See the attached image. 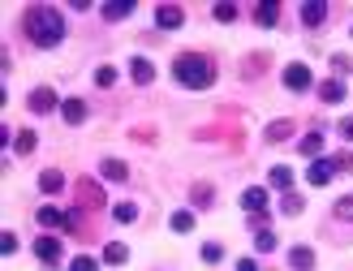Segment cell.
<instances>
[{
	"mask_svg": "<svg viewBox=\"0 0 353 271\" xmlns=\"http://www.w3.org/2000/svg\"><path fill=\"white\" fill-rule=\"evenodd\" d=\"M172 78L185 90H207V86H216V61L207 52H181L172 61Z\"/></svg>",
	"mask_w": 353,
	"mask_h": 271,
	"instance_id": "obj_2",
	"label": "cell"
},
{
	"mask_svg": "<svg viewBox=\"0 0 353 271\" xmlns=\"http://www.w3.org/2000/svg\"><path fill=\"white\" fill-rule=\"evenodd\" d=\"M190 203H194V207H199V211H207V207H216V190H211V185H207V181H199V185H194V190H190Z\"/></svg>",
	"mask_w": 353,
	"mask_h": 271,
	"instance_id": "obj_24",
	"label": "cell"
},
{
	"mask_svg": "<svg viewBox=\"0 0 353 271\" xmlns=\"http://www.w3.org/2000/svg\"><path fill=\"white\" fill-rule=\"evenodd\" d=\"M34 224H39L43 232H52V228H65V211H61V207H52V203H43L39 211H34Z\"/></svg>",
	"mask_w": 353,
	"mask_h": 271,
	"instance_id": "obj_14",
	"label": "cell"
},
{
	"mask_svg": "<svg viewBox=\"0 0 353 271\" xmlns=\"http://www.w3.org/2000/svg\"><path fill=\"white\" fill-rule=\"evenodd\" d=\"M336 159V172H353V151H341V155H332Z\"/></svg>",
	"mask_w": 353,
	"mask_h": 271,
	"instance_id": "obj_36",
	"label": "cell"
},
{
	"mask_svg": "<svg viewBox=\"0 0 353 271\" xmlns=\"http://www.w3.org/2000/svg\"><path fill=\"white\" fill-rule=\"evenodd\" d=\"M194 224H199V220H194V211H190V207H181V211H172V215H168V228H172V232H194Z\"/></svg>",
	"mask_w": 353,
	"mask_h": 271,
	"instance_id": "obj_25",
	"label": "cell"
},
{
	"mask_svg": "<svg viewBox=\"0 0 353 271\" xmlns=\"http://www.w3.org/2000/svg\"><path fill=\"white\" fill-rule=\"evenodd\" d=\"M237 271H259V263H254V259H241V263H237Z\"/></svg>",
	"mask_w": 353,
	"mask_h": 271,
	"instance_id": "obj_39",
	"label": "cell"
},
{
	"mask_svg": "<svg viewBox=\"0 0 353 271\" xmlns=\"http://www.w3.org/2000/svg\"><path fill=\"white\" fill-rule=\"evenodd\" d=\"M211 17H216V22H233V17H237V5H216V9H211Z\"/></svg>",
	"mask_w": 353,
	"mask_h": 271,
	"instance_id": "obj_35",
	"label": "cell"
},
{
	"mask_svg": "<svg viewBox=\"0 0 353 271\" xmlns=\"http://www.w3.org/2000/svg\"><path fill=\"white\" fill-rule=\"evenodd\" d=\"M297 134V125L289 121V117H280V121H268V130H263V142L268 147H280V142H289Z\"/></svg>",
	"mask_w": 353,
	"mask_h": 271,
	"instance_id": "obj_7",
	"label": "cell"
},
{
	"mask_svg": "<svg viewBox=\"0 0 353 271\" xmlns=\"http://www.w3.org/2000/svg\"><path fill=\"white\" fill-rule=\"evenodd\" d=\"M95 86H117V65H99L95 69Z\"/></svg>",
	"mask_w": 353,
	"mask_h": 271,
	"instance_id": "obj_33",
	"label": "cell"
},
{
	"mask_svg": "<svg viewBox=\"0 0 353 271\" xmlns=\"http://www.w3.org/2000/svg\"><path fill=\"white\" fill-rule=\"evenodd\" d=\"M61 117H65V125H82L86 117H91V103H86L82 95H74V99L61 103Z\"/></svg>",
	"mask_w": 353,
	"mask_h": 271,
	"instance_id": "obj_13",
	"label": "cell"
},
{
	"mask_svg": "<svg viewBox=\"0 0 353 271\" xmlns=\"http://www.w3.org/2000/svg\"><path fill=\"white\" fill-rule=\"evenodd\" d=\"M134 138L138 142H155V130H147V125H143V130H134Z\"/></svg>",
	"mask_w": 353,
	"mask_h": 271,
	"instance_id": "obj_38",
	"label": "cell"
},
{
	"mask_svg": "<svg viewBox=\"0 0 353 271\" xmlns=\"http://www.w3.org/2000/svg\"><path fill=\"white\" fill-rule=\"evenodd\" d=\"M289 271H314V250L310 245H293L289 250Z\"/></svg>",
	"mask_w": 353,
	"mask_h": 271,
	"instance_id": "obj_19",
	"label": "cell"
},
{
	"mask_svg": "<svg viewBox=\"0 0 353 271\" xmlns=\"http://www.w3.org/2000/svg\"><path fill=\"white\" fill-rule=\"evenodd\" d=\"M0 254H5V259H13V254H17V232H13V228L0 232Z\"/></svg>",
	"mask_w": 353,
	"mask_h": 271,
	"instance_id": "obj_32",
	"label": "cell"
},
{
	"mask_svg": "<svg viewBox=\"0 0 353 271\" xmlns=\"http://www.w3.org/2000/svg\"><path fill=\"white\" fill-rule=\"evenodd\" d=\"M276 207H280V215H285V220H293V215H302V207H306V198L289 190V194H280V203H276Z\"/></svg>",
	"mask_w": 353,
	"mask_h": 271,
	"instance_id": "obj_23",
	"label": "cell"
},
{
	"mask_svg": "<svg viewBox=\"0 0 353 271\" xmlns=\"http://www.w3.org/2000/svg\"><path fill=\"white\" fill-rule=\"evenodd\" d=\"M336 134H341L345 142H353V117H341V121H336Z\"/></svg>",
	"mask_w": 353,
	"mask_h": 271,
	"instance_id": "obj_37",
	"label": "cell"
},
{
	"mask_svg": "<svg viewBox=\"0 0 353 271\" xmlns=\"http://www.w3.org/2000/svg\"><path fill=\"white\" fill-rule=\"evenodd\" d=\"M34 259H39L43 267H57L61 263V237H52V232L34 237Z\"/></svg>",
	"mask_w": 353,
	"mask_h": 271,
	"instance_id": "obj_6",
	"label": "cell"
},
{
	"mask_svg": "<svg viewBox=\"0 0 353 271\" xmlns=\"http://www.w3.org/2000/svg\"><path fill=\"white\" fill-rule=\"evenodd\" d=\"M155 26L160 30H181L185 26V9L181 5H155Z\"/></svg>",
	"mask_w": 353,
	"mask_h": 271,
	"instance_id": "obj_8",
	"label": "cell"
},
{
	"mask_svg": "<svg viewBox=\"0 0 353 271\" xmlns=\"http://www.w3.org/2000/svg\"><path fill=\"white\" fill-rule=\"evenodd\" d=\"M241 211H250V215H263V211H268V185L241 190Z\"/></svg>",
	"mask_w": 353,
	"mask_h": 271,
	"instance_id": "obj_12",
	"label": "cell"
},
{
	"mask_svg": "<svg viewBox=\"0 0 353 271\" xmlns=\"http://www.w3.org/2000/svg\"><path fill=\"white\" fill-rule=\"evenodd\" d=\"M69 271H99V259H91V254H78L74 263H69Z\"/></svg>",
	"mask_w": 353,
	"mask_h": 271,
	"instance_id": "obj_34",
	"label": "cell"
},
{
	"mask_svg": "<svg viewBox=\"0 0 353 271\" xmlns=\"http://www.w3.org/2000/svg\"><path fill=\"white\" fill-rule=\"evenodd\" d=\"M332 177H336V159L332 155H319V159H310V168H306V181L310 185H332Z\"/></svg>",
	"mask_w": 353,
	"mask_h": 271,
	"instance_id": "obj_5",
	"label": "cell"
},
{
	"mask_svg": "<svg viewBox=\"0 0 353 271\" xmlns=\"http://www.w3.org/2000/svg\"><path fill=\"white\" fill-rule=\"evenodd\" d=\"M332 74H336L341 82L353 74V57H349V52H332Z\"/></svg>",
	"mask_w": 353,
	"mask_h": 271,
	"instance_id": "obj_29",
	"label": "cell"
},
{
	"mask_svg": "<svg viewBox=\"0 0 353 271\" xmlns=\"http://www.w3.org/2000/svg\"><path fill=\"white\" fill-rule=\"evenodd\" d=\"M39 190H43V194H61V190H65V177H61L57 168H43V172H39Z\"/></svg>",
	"mask_w": 353,
	"mask_h": 271,
	"instance_id": "obj_26",
	"label": "cell"
},
{
	"mask_svg": "<svg viewBox=\"0 0 353 271\" xmlns=\"http://www.w3.org/2000/svg\"><path fill=\"white\" fill-rule=\"evenodd\" d=\"M268 185L280 190V194H289V190H293V168H289V164H276V168L268 172Z\"/></svg>",
	"mask_w": 353,
	"mask_h": 271,
	"instance_id": "obj_20",
	"label": "cell"
},
{
	"mask_svg": "<svg viewBox=\"0 0 353 271\" xmlns=\"http://www.w3.org/2000/svg\"><path fill=\"white\" fill-rule=\"evenodd\" d=\"M199 259H203V263H224V245H220V241H203Z\"/></svg>",
	"mask_w": 353,
	"mask_h": 271,
	"instance_id": "obj_31",
	"label": "cell"
},
{
	"mask_svg": "<svg viewBox=\"0 0 353 271\" xmlns=\"http://www.w3.org/2000/svg\"><path fill=\"white\" fill-rule=\"evenodd\" d=\"M34 147H39V134H34V130H17V138H13V151H17V155H30Z\"/></svg>",
	"mask_w": 353,
	"mask_h": 271,
	"instance_id": "obj_27",
	"label": "cell"
},
{
	"mask_svg": "<svg viewBox=\"0 0 353 271\" xmlns=\"http://www.w3.org/2000/svg\"><path fill=\"white\" fill-rule=\"evenodd\" d=\"M297 17H302L306 30H319V26L327 22V5H323V0H306V5L297 9Z\"/></svg>",
	"mask_w": 353,
	"mask_h": 271,
	"instance_id": "obj_9",
	"label": "cell"
},
{
	"mask_svg": "<svg viewBox=\"0 0 353 271\" xmlns=\"http://www.w3.org/2000/svg\"><path fill=\"white\" fill-rule=\"evenodd\" d=\"M134 13V0H108V5H99V17L103 22H121V17Z\"/></svg>",
	"mask_w": 353,
	"mask_h": 271,
	"instance_id": "obj_18",
	"label": "cell"
},
{
	"mask_svg": "<svg viewBox=\"0 0 353 271\" xmlns=\"http://www.w3.org/2000/svg\"><path fill=\"white\" fill-rule=\"evenodd\" d=\"M323 138H327V134H323V125H319V130H310L306 138H297V151H302L306 159H319V151H323Z\"/></svg>",
	"mask_w": 353,
	"mask_h": 271,
	"instance_id": "obj_16",
	"label": "cell"
},
{
	"mask_svg": "<svg viewBox=\"0 0 353 271\" xmlns=\"http://www.w3.org/2000/svg\"><path fill=\"white\" fill-rule=\"evenodd\" d=\"M112 220L117 224H134L138 220V203H112Z\"/></svg>",
	"mask_w": 353,
	"mask_h": 271,
	"instance_id": "obj_30",
	"label": "cell"
},
{
	"mask_svg": "<svg viewBox=\"0 0 353 271\" xmlns=\"http://www.w3.org/2000/svg\"><path fill=\"white\" fill-rule=\"evenodd\" d=\"M332 215H336L341 224H353V194H341L336 203H332Z\"/></svg>",
	"mask_w": 353,
	"mask_h": 271,
	"instance_id": "obj_28",
	"label": "cell"
},
{
	"mask_svg": "<svg viewBox=\"0 0 353 271\" xmlns=\"http://www.w3.org/2000/svg\"><path fill=\"white\" fill-rule=\"evenodd\" d=\"M280 82H285V90H314V74H310V65H302V61H293V65H285V74H280Z\"/></svg>",
	"mask_w": 353,
	"mask_h": 271,
	"instance_id": "obj_4",
	"label": "cell"
},
{
	"mask_svg": "<svg viewBox=\"0 0 353 271\" xmlns=\"http://www.w3.org/2000/svg\"><path fill=\"white\" fill-rule=\"evenodd\" d=\"M130 78H134L138 86H151V82H155V65H151L147 57H130Z\"/></svg>",
	"mask_w": 353,
	"mask_h": 271,
	"instance_id": "obj_15",
	"label": "cell"
},
{
	"mask_svg": "<svg viewBox=\"0 0 353 271\" xmlns=\"http://www.w3.org/2000/svg\"><path fill=\"white\" fill-rule=\"evenodd\" d=\"M61 103H65V99H61V95H57L52 86H34L30 95H26V108H30L34 117H48V112H57Z\"/></svg>",
	"mask_w": 353,
	"mask_h": 271,
	"instance_id": "obj_3",
	"label": "cell"
},
{
	"mask_svg": "<svg viewBox=\"0 0 353 271\" xmlns=\"http://www.w3.org/2000/svg\"><path fill=\"white\" fill-rule=\"evenodd\" d=\"M314 90H319V99H323V103H341V99L349 95V90H345V82H341V78H323V82L314 86Z\"/></svg>",
	"mask_w": 353,
	"mask_h": 271,
	"instance_id": "obj_17",
	"label": "cell"
},
{
	"mask_svg": "<svg viewBox=\"0 0 353 271\" xmlns=\"http://www.w3.org/2000/svg\"><path fill=\"white\" fill-rule=\"evenodd\" d=\"M99 181H117V185H125V181H130V164H125V159H99Z\"/></svg>",
	"mask_w": 353,
	"mask_h": 271,
	"instance_id": "obj_11",
	"label": "cell"
},
{
	"mask_svg": "<svg viewBox=\"0 0 353 271\" xmlns=\"http://www.w3.org/2000/svg\"><path fill=\"white\" fill-rule=\"evenodd\" d=\"M349 34H353V26H349Z\"/></svg>",
	"mask_w": 353,
	"mask_h": 271,
	"instance_id": "obj_40",
	"label": "cell"
},
{
	"mask_svg": "<svg viewBox=\"0 0 353 271\" xmlns=\"http://www.w3.org/2000/svg\"><path fill=\"white\" fill-rule=\"evenodd\" d=\"M254 22H259L263 30H272V26L280 22V5H276V0H263V5L254 9Z\"/></svg>",
	"mask_w": 353,
	"mask_h": 271,
	"instance_id": "obj_21",
	"label": "cell"
},
{
	"mask_svg": "<svg viewBox=\"0 0 353 271\" xmlns=\"http://www.w3.org/2000/svg\"><path fill=\"white\" fill-rule=\"evenodd\" d=\"M22 30H26V39L34 48L52 52V48H61V39H65V17H61L57 5H30L22 13Z\"/></svg>",
	"mask_w": 353,
	"mask_h": 271,
	"instance_id": "obj_1",
	"label": "cell"
},
{
	"mask_svg": "<svg viewBox=\"0 0 353 271\" xmlns=\"http://www.w3.org/2000/svg\"><path fill=\"white\" fill-rule=\"evenodd\" d=\"M74 194H78V207H99V203H103V190H99V181H91V177H78Z\"/></svg>",
	"mask_w": 353,
	"mask_h": 271,
	"instance_id": "obj_10",
	"label": "cell"
},
{
	"mask_svg": "<svg viewBox=\"0 0 353 271\" xmlns=\"http://www.w3.org/2000/svg\"><path fill=\"white\" fill-rule=\"evenodd\" d=\"M99 263H108V267L130 263V245H125V241H108V245H103V259H99Z\"/></svg>",
	"mask_w": 353,
	"mask_h": 271,
	"instance_id": "obj_22",
	"label": "cell"
}]
</instances>
